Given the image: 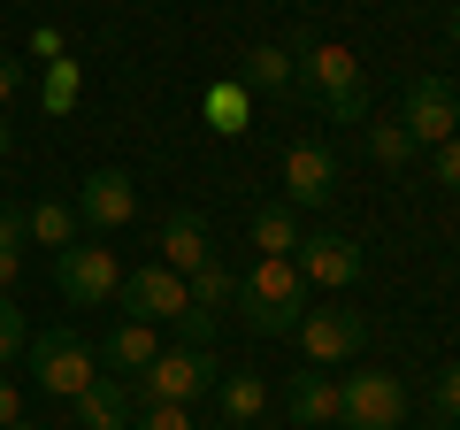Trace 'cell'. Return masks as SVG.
<instances>
[{
    "label": "cell",
    "instance_id": "1",
    "mask_svg": "<svg viewBox=\"0 0 460 430\" xmlns=\"http://www.w3.org/2000/svg\"><path fill=\"white\" fill-rule=\"evenodd\" d=\"M292 62H299V93H307L330 123H368V69H361L353 47H338V39H307Z\"/></svg>",
    "mask_w": 460,
    "mask_h": 430
},
{
    "label": "cell",
    "instance_id": "2",
    "mask_svg": "<svg viewBox=\"0 0 460 430\" xmlns=\"http://www.w3.org/2000/svg\"><path fill=\"white\" fill-rule=\"evenodd\" d=\"M238 323H246L253 338H284V331H299V315L314 308V292H307V277H299L292 262H269V254H253V269L238 277Z\"/></svg>",
    "mask_w": 460,
    "mask_h": 430
},
{
    "label": "cell",
    "instance_id": "3",
    "mask_svg": "<svg viewBox=\"0 0 460 430\" xmlns=\"http://www.w3.org/2000/svg\"><path fill=\"white\" fill-rule=\"evenodd\" d=\"M215 377H223V362H215L208 346H162L131 377V392H138V408H146V399H162V408H192L199 392H215Z\"/></svg>",
    "mask_w": 460,
    "mask_h": 430
},
{
    "label": "cell",
    "instance_id": "4",
    "mask_svg": "<svg viewBox=\"0 0 460 430\" xmlns=\"http://www.w3.org/2000/svg\"><path fill=\"white\" fill-rule=\"evenodd\" d=\"M23 362H31V384H39V392H54V399H77L84 384L100 377V354L84 346L77 331H39L31 346H23Z\"/></svg>",
    "mask_w": 460,
    "mask_h": 430
},
{
    "label": "cell",
    "instance_id": "5",
    "mask_svg": "<svg viewBox=\"0 0 460 430\" xmlns=\"http://www.w3.org/2000/svg\"><path fill=\"white\" fill-rule=\"evenodd\" d=\"M407 423V384L392 369H353L338 384V430H399Z\"/></svg>",
    "mask_w": 460,
    "mask_h": 430
},
{
    "label": "cell",
    "instance_id": "6",
    "mask_svg": "<svg viewBox=\"0 0 460 430\" xmlns=\"http://www.w3.org/2000/svg\"><path fill=\"white\" fill-rule=\"evenodd\" d=\"M299 346H307V369H338L368 346V315L361 308H307L299 315Z\"/></svg>",
    "mask_w": 460,
    "mask_h": 430
},
{
    "label": "cell",
    "instance_id": "7",
    "mask_svg": "<svg viewBox=\"0 0 460 430\" xmlns=\"http://www.w3.org/2000/svg\"><path fill=\"white\" fill-rule=\"evenodd\" d=\"M54 284H62L69 308H108L115 284H123V262H115V246H62L54 254Z\"/></svg>",
    "mask_w": 460,
    "mask_h": 430
},
{
    "label": "cell",
    "instance_id": "8",
    "mask_svg": "<svg viewBox=\"0 0 460 430\" xmlns=\"http://www.w3.org/2000/svg\"><path fill=\"white\" fill-rule=\"evenodd\" d=\"M292 269L307 277V292H345V284H361V238L345 231H307L292 254Z\"/></svg>",
    "mask_w": 460,
    "mask_h": 430
},
{
    "label": "cell",
    "instance_id": "9",
    "mask_svg": "<svg viewBox=\"0 0 460 430\" xmlns=\"http://www.w3.org/2000/svg\"><path fill=\"white\" fill-rule=\"evenodd\" d=\"M399 123H407L414 147H445V139L460 131V85L414 77V85H407V108H399Z\"/></svg>",
    "mask_w": 460,
    "mask_h": 430
},
{
    "label": "cell",
    "instance_id": "10",
    "mask_svg": "<svg viewBox=\"0 0 460 430\" xmlns=\"http://www.w3.org/2000/svg\"><path fill=\"white\" fill-rule=\"evenodd\" d=\"M338 200V154L323 139L284 147V208H330Z\"/></svg>",
    "mask_w": 460,
    "mask_h": 430
},
{
    "label": "cell",
    "instance_id": "11",
    "mask_svg": "<svg viewBox=\"0 0 460 430\" xmlns=\"http://www.w3.org/2000/svg\"><path fill=\"white\" fill-rule=\"evenodd\" d=\"M115 300L131 308V323H177V315H184V277L162 269V262H138V269H123Z\"/></svg>",
    "mask_w": 460,
    "mask_h": 430
},
{
    "label": "cell",
    "instance_id": "12",
    "mask_svg": "<svg viewBox=\"0 0 460 430\" xmlns=\"http://www.w3.org/2000/svg\"><path fill=\"white\" fill-rule=\"evenodd\" d=\"M69 208H77V223H93V231H123V223L138 215V177L131 169H93Z\"/></svg>",
    "mask_w": 460,
    "mask_h": 430
},
{
    "label": "cell",
    "instance_id": "13",
    "mask_svg": "<svg viewBox=\"0 0 460 430\" xmlns=\"http://www.w3.org/2000/svg\"><path fill=\"white\" fill-rule=\"evenodd\" d=\"M77 430H131V415H138V392H131V377H115V369H100L93 384H84L77 399Z\"/></svg>",
    "mask_w": 460,
    "mask_h": 430
},
{
    "label": "cell",
    "instance_id": "14",
    "mask_svg": "<svg viewBox=\"0 0 460 430\" xmlns=\"http://www.w3.org/2000/svg\"><path fill=\"white\" fill-rule=\"evenodd\" d=\"M215 262V231H208V215L177 208L162 223V269H177V277H199V269Z\"/></svg>",
    "mask_w": 460,
    "mask_h": 430
},
{
    "label": "cell",
    "instance_id": "15",
    "mask_svg": "<svg viewBox=\"0 0 460 430\" xmlns=\"http://www.w3.org/2000/svg\"><path fill=\"white\" fill-rule=\"evenodd\" d=\"M284 408H292L299 430H330L338 423V384H330L323 369H299V377L284 384Z\"/></svg>",
    "mask_w": 460,
    "mask_h": 430
},
{
    "label": "cell",
    "instance_id": "16",
    "mask_svg": "<svg viewBox=\"0 0 460 430\" xmlns=\"http://www.w3.org/2000/svg\"><path fill=\"white\" fill-rule=\"evenodd\" d=\"M215 399H223V423L230 430H253L269 415V384L253 377V369H223V377H215Z\"/></svg>",
    "mask_w": 460,
    "mask_h": 430
},
{
    "label": "cell",
    "instance_id": "17",
    "mask_svg": "<svg viewBox=\"0 0 460 430\" xmlns=\"http://www.w3.org/2000/svg\"><path fill=\"white\" fill-rule=\"evenodd\" d=\"M230 77L246 85V93H292V85H299V62H292V47H246Z\"/></svg>",
    "mask_w": 460,
    "mask_h": 430
},
{
    "label": "cell",
    "instance_id": "18",
    "mask_svg": "<svg viewBox=\"0 0 460 430\" xmlns=\"http://www.w3.org/2000/svg\"><path fill=\"white\" fill-rule=\"evenodd\" d=\"M154 354H162V331H154V323H131V315H123V323L108 331V346H100V362H108L115 377H138V369H146Z\"/></svg>",
    "mask_w": 460,
    "mask_h": 430
},
{
    "label": "cell",
    "instance_id": "19",
    "mask_svg": "<svg viewBox=\"0 0 460 430\" xmlns=\"http://www.w3.org/2000/svg\"><path fill=\"white\" fill-rule=\"evenodd\" d=\"M299 208H284V200H269V208H253V254H269V262H292L299 254Z\"/></svg>",
    "mask_w": 460,
    "mask_h": 430
},
{
    "label": "cell",
    "instance_id": "20",
    "mask_svg": "<svg viewBox=\"0 0 460 430\" xmlns=\"http://www.w3.org/2000/svg\"><path fill=\"white\" fill-rule=\"evenodd\" d=\"M199 116H208V131H215V139H238V131L253 123V93H246L238 77H223V85H208Z\"/></svg>",
    "mask_w": 460,
    "mask_h": 430
},
{
    "label": "cell",
    "instance_id": "21",
    "mask_svg": "<svg viewBox=\"0 0 460 430\" xmlns=\"http://www.w3.org/2000/svg\"><path fill=\"white\" fill-rule=\"evenodd\" d=\"M23 238H39V246H77V208H69V200H39L31 215H23Z\"/></svg>",
    "mask_w": 460,
    "mask_h": 430
},
{
    "label": "cell",
    "instance_id": "22",
    "mask_svg": "<svg viewBox=\"0 0 460 430\" xmlns=\"http://www.w3.org/2000/svg\"><path fill=\"white\" fill-rule=\"evenodd\" d=\"M361 147H368V162H384V169H407L414 154H422V147L407 139V123H399V116H384V123H361Z\"/></svg>",
    "mask_w": 460,
    "mask_h": 430
},
{
    "label": "cell",
    "instance_id": "23",
    "mask_svg": "<svg viewBox=\"0 0 460 430\" xmlns=\"http://www.w3.org/2000/svg\"><path fill=\"white\" fill-rule=\"evenodd\" d=\"M230 300H238V277H230L223 262H208L199 277H184V308H208V315H223Z\"/></svg>",
    "mask_w": 460,
    "mask_h": 430
},
{
    "label": "cell",
    "instance_id": "24",
    "mask_svg": "<svg viewBox=\"0 0 460 430\" xmlns=\"http://www.w3.org/2000/svg\"><path fill=\"white\" fill-rule=\"evenodd\" d=\"M77 93H84L77 62H69V54H62V62H47V108H54V116H69V108H77Z\"/></svg>",
    "mask_w": 460,
    "mask_h": 430
},
{
    "label": "cell",
    "instance_id": "25",
    "mask_svg": "<svg viewBox=\"0 0 460 430\" xmlns=\"http://www.w3.org/2000/svg\"><path fill=\"white\" fill-rule=\"evenodd\" d=\"M16 269H23V215L0 208V292L16 284Z\"/></svg>",
    "mask_w": 460,
    "mask_h": 430
},
{
    "label": "cell",
    "instance_id": "26",
    "mask_svg": "<svg viewBox=\"0 0 460 430\" xmlns=\"http://www.w3.org/2000/svg\"><path fill=\"white\" fill-rule=\"evenodd\" d=\"M23 346H31V331H23V308H16V300H8V292H0V369L16 362Z\"/></svg>",
    "mask_w": 460,
    "mask_h": 430
},
{
    "label": "cell",
    "instance_id": "27",
    "mask_svg": "<svg viewBox=\"0 0 460 430\" xmlns=\"http://www.w3.org/2000/svg\"><path fill=\"white\" fill-rule=\"evenodd\" d=\"M131 430H199L192 408H162V399H146V408L131 415Z\"/></svg>",
    "mask_w": 460,
    "mask_h": 430
},
{
    "label": "cell",
    "instance_id": "28",
    "mask_svg": "<svg viewBox=\"0 0 460 430\" xmlns=\"http://www.w3.org/2000/svg\"><path fill=\"white\" fill-rule=\"evenodd\" d=\"M429 408H438V423H460V362L438 369V384H429Z\"/></svg>",
    "mask_w": 460,
    "mask_h": 430
},
{
    "label": "cell",
    "instance_id": "29",
    "mask_svg": "<svg viewBox=\"0 0 460 430\" xmlns=\"http://www.w3.org/2000/svg\"><path fill=\"white\" fill-rule=\"evenodd\" d=\"M429 154H438V162H429V169H438V184H445V193H460V131L445 139V147H429Z\"/></svg>",
    "mask_w": 460,
    "mask_h": 430
},
{
    "label": "cell",
    "instance_id": "30",
    "mask_svg": "<svg viewBox=\"0 0 460 430\" xmlns=\"http://www.w3.org/2000/svg\"><path fill=\"white\" fill-rule=\"evenodd\" d=\"M23 423V392H16V377H0V430H16Z\"/></svg>",
    "mask_w": 460,
    "mask_h": 430
},
{
    "label": "cell",
    "instance_id": "31",
    "mask_svg": "<svg viewBox=\"0 0 460 430\" xmlns=\"http://www.w3.org/2000/svg\"><path fill=\"white\" fill-rule=\"evenodd\" d=\"M31 54L39 62H62V31H31Z\"/></svg>",
    "mask_w": 460,
    "mask_h": 430
},
{
    "label": "cell",
    "instance_id": "32",
    "mask_svg": "<svg viewBox=\"0 0 460 430\" xmlns=\"http://www.w3.org/2000/svg\"><path fill=\"white\" fill-rule=\"evenodd\" d=\"M16 85H23V62H0V108L16 100Z\"/></svg>",
    "mask_w": 460,
    "mask_h": 430
},
{
    "label": "cell",
    "instance_id": "33",
    "mask_svg": "<svg viewBox=\"0 0 460 430\" xmlns=\"http://www.w3.org/2000/svg\"><path fill=\"white\" fill-rule=\"evenodd\" d=\"M8 154H16V131H8V108H0V162H8Z\"/></svg>",
    "mask_w": 460,
    "mask_h": 430
},
{
    "label": "cell",
    "instance_id": "34",
    "mask_svg": "<svg viewBox=\"0 0 460 430\" xmlns=\"http://www.w3.org/2000/svg\"><path fill=\"white\" fill-rule=\"evenodd\" d=\"M445 39H453V47H460V8H453V16H445Z\"/></svg>",
    "mask_w": 460,
    "mask_h": 430
},
{
    "label": "cell",
    "instance_id": "35",
    "mask_svg": "<svg viewBox=\"0 0 460 430\" xmlns=\"http://www.w3.org/2000/svg\"><path fill=\"white\" fill-rule=\"evenodd\" d=\"M16 430H39V423H16Z\"/></svg>",
    "mask_w": 460,
    "mask_h": 430
},
{
    "label": "cell",
    "instance_id": "36",
    "mask_svg": "<svg viewBox=\"0 0 460 430\" xmlns=\"http://www.w3.org/2000/svg\"><path fill=\"white\" fill-rule=\"evenodd\" d=\"M330 430H338V423H330Z\"/></svg>",
    "mask_w": 460,
    "mask_h": 430
},
{
    "label": "cell",
    "instance_id": "37",
    "mask_svg": "<svg viewBox=\"0 0 460 430\" xmlns=\"http://www.w3.org/2000/svg\"><path fill=\"white\" fill-rule=\"evenodd\" d=\"M399 430H407V423H399Z\"/></svg>",
    "mask_w": 460,
    "mask_h": 430
},
{
    "label": "cell",
    "instance_id": "38",
    "mask_svg": "<svg viewBox=\"0 0 460 430\" xmlns=\"http://www.w3.org/2000/svg\"><path fill=\"white\" fill-rule=\"evenodd\" d=\"M453 430H460V423H453Z\"/></svg>",
    "mask_w": 460,
    "mask_h": 430
}]
</instances>
